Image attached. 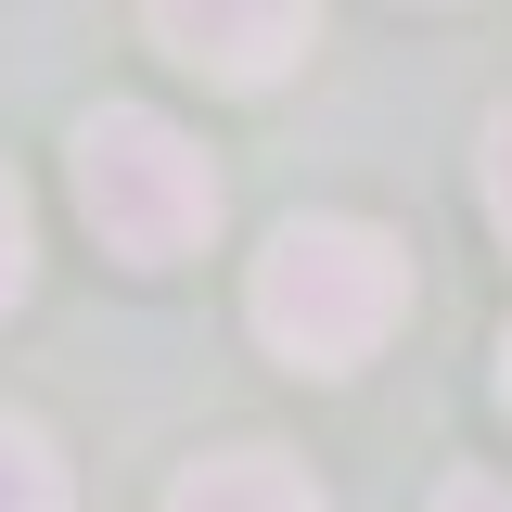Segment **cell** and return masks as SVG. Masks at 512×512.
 I'll return each instance as SVG.
<instances>
[{
	"label": "cell",
	"instance_id": "obj_1",
	"mask_svg": "<svg viewBox=\"0 0 512 512\" xmlns=\"http://www.w3.org/2000/svg\"><path fill=\"white\" fill-rule=\"evenodd\" d=\"M244 308H256V346L282 372H359L410 320V256L372 218H282L256 282H244Z\"/></svg>",
	"mask_w": 512,
	"mask_h": 512
},
{
	"label": "cell",
	"instance_id": "obj_2",
	"mask_svg": "<svg viewBox=\"0 0 512 512\" xmlns=\"http://www.w3.org/2000/svg\"><path fill=\"white\" fill-rule=\"evenodd\" d=\"M77 218L103 231V256L128 269H167L218 231V167H205V141L167 128L154 103H103V116L77 128Z\"/></svg>",
	"mask_w": 512,
	"mask_h": 512
},
{
	"label": "cell",
	"instance_id": "obj_3",
	"mask_svg": "<svg viewBox=\"0 0 512 512\" xmlns=\"http://www.w3.org/2000/svg\"><path fill=\"white\" fill-rule=\"evenodd\" d=\"M154 13V39L192 64V77H218V90H269V77H295V52L320 39V0H141Z\"/></svg>",
	"mask_w": 512,
	"mask_h": 512
},
{
	"label": "cell",
	"instance_id": "obj_4",
	"mask_svg": "<svg viewBox=\"0 0 512 512\" xmlns=\"http://www.w3.org/2000/svg\"><path fill=\"white\" fill-rule=\"evenodd\" d=\"M167 512H320V487L282 461V448H218V461H192Z\"/></svg>",
	"mask_w": 512,
	"mask_h": 512
},
{
	"label": "cell",
	"instance_id": "obj_5",
	"mask_svg": "<svg viewBox=\"0 0 512 512\" xmlns=\"http://www.w3.org/2000/svg\"><path fill=\"white\" fill-rule=\"evenodd\" d=\"M64 500H77L64 448L39 436V423H13V410H0V512H64Z\"/></svg>",
	"mask_w": 512,
	"mask_h": 512
},
{
	"label": "cell",
	"instance_id": "obj_6",
	"mask_svg": "<svg viewBox=\"0 0 512 512\" xmlns=\"http://www.w3.org/2000/svg\"><path fill=\"white\" fill-rule=\"evenodd\" d=\"M13 295H26V192L0 180V308H13Z\"/></svg>",
	"mask_w": 512,
	"mask_h": 512
},
{
	"label": "cell",
	"instance_id": "obj_7",
	"mask_svg": "<svg viewBox=\"0 0 512 512\" xmlns=\"http://www.w3.org/2000/svg\"><path fill=\"white\" fill-rule=\"evenodd\" d=\"M487 218H500V231H512V103H500V116H487Z\"/></svg>",
	"mask_w": 512,
	"mask_h": 512
},
{
	"label": "cell",
	"instance_id": "obj_8",
	"mask_svg": "<svg viewBox=\"0 0 512 512\" xmlns=\"http://www.w3.org/2000/svg\"><path fill=\"white\" fill-rule=\"evenodd\" d=\"M436 512H512V487H500V474H448Z\"/></svg>",
	"mask_w": 512,
	"mask_h": 512
},
{
	"label": "cell",
	"instance_id": "obj_9",
	"mask_svg": "<svg viewBox=\"0 0 512 512\" xmlns=\"http://www.w3.org/2000/svg\"><path fill=\"white\" fill-rule=\"evenodd\" d=\"M500 397H512V346H500Z\"/></svg>",
	"mask_w": 512,
	"mask_h": 512
}]
</instances>
